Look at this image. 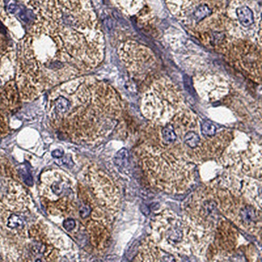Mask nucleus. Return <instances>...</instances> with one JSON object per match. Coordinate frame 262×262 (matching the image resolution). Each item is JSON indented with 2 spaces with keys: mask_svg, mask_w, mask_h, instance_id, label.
Returning a JSON list of instances; mask_svg holds the SVG:
<instances>
[{
  "mask_svg": "<svg viewBox=\"0 0 262 262\" xmlns=\"http://www.w3.org/2000/svg\"><path fill=\"white\" fill-rule=\"evenodd\" d=\"M35 17L18 47L17 67L43 90L92 70L103 60L100 27L62 7Z\"/></svg>",
  "mask_w": 262,
  "mask_h": 262,
  "instance_id": "nucleus-1",
  "label": "nucleus"
},
{
  "mask_svg": "<svg viewBox=\"0 0 262 262\" xmlns=\"http://www.w3.org/2000/svg\"><path fill=\"white\" fill-rule=\"evenodd\" d=\"M48 103L51 125L74 141H94L107 135L121 113L119 97L112 87L90 78L57 87Z\"/></svg>",
  "mask_w": 262,
  "mask_h": 262,
  "instance_id": "nucleus-2",
  "label": "nucleus"
},
{
  "mask_svg": "<svg viewBox=\"0 0 262 262\" xmlns=\"http://www.w3.org/2000/svg\"><path fill=\"white\" fill-rule=\"evenodd\" d=\"M142 169L151 186L170 194H182L196 180L195 165L178 146L155 143L142 145L138 151Z\"/></svg>",
  "mask_w": 262,
  "mask_h": 262,
  "instance_id": "nucleus-3",
  "label": "nucleus"
},
{
  "mask_svg": "<svg viewBox=\"0 0 262 262\" xmlns=\"http://www.w3.org/2000/svg\"><path fill=\"white\" fill-rule=\"evenodd\" d=\"M151 227V239L163 251L176 257L205 256L214 237V232L199 226L186 214L179 216L169 209L157 214Z\"/></svg>",
  "mask_w": 262,
  "mask_h": 262,
  "instance_id": "nucleus-4",
  "label": "nucleus"
},
{
  "mask_svg": "<svg viewBox=\"0 0 262 262\" xmlns=\"http://www.w3.org/2000/svg\"><path fill=\"white\" fill-rule=\"evenodd\" d=\"M218 208L220 213L238 228L261 239L262 209L256 207L241 195L216 186Z\"/></svg>",
  "mask_w": 262,
  "mask_h": 262,
  "instance_id": "nucleus-5",
  "label": "nucleus"
},
{
  "mask_svg": "<svg viewBox=\"0 0 262 262\" xmlns=\"http://www.w3.org/2000/svg\"><path fill=\"white\" fill-rule=\"evenodd\" d=\"M261 145L243 138L231 142L220 157V162L234 174L262 180Z\"/></svg>",
  "mask_w": 262,
  "mask_h": 262,
  "instance_id": "nucleus-6",
  "label": "nucleus"
},
{
  "mask_svg": "<svg viewBox=\"0 0 262 262\" xmlns=\"http://www.w3.org/2000/svg\"><path fill=\"white\" fill-rule=\"evenodd\" d=\"M160 82V88H157L155 85L158 92L155 88L149 91L143 106L144 115L157 125L168 123L182 109L180 95L174 87L167 86V83H165V88H163V82Z\"/></svg>",
  "mask_w": 262,
  "mask_h": 262,
  "instance_id": "nucleus-7",
  "label": "nucleus"
},
{
  "mask_svg": "<svg viewBox=\"0 0 262 262\" xmlns=\"http://www.w3.org/2000/svg\"><path fill=\"white\" fill-rule=\"evenodd\" d=\"M218 208L216 186L214 184L202 187L189 198L184 214L199 226L214 232L220 217Z\"/></svg>",
  "mask_w": 262,
  "mask_h": 262,
  "instance_id": "nucleus-8",
  "label": "nucleus"
},
{
  "mask_svg": "<svg viewBox=\"0 0 262 262\" xmlns=\"http://www.w3.org/2000/svg\"><path fill=\"white\" fill-rule=\"evenodd\" d=\"M239 236L237 229L220 216L214 231L213 240L206 252L208 261H226L236 251Z\"/></svg>",
  "mask_w": 262,
  "mask_h": 262,
  "instance_id": "nucleus-9",
  "label": "nucleus"
},
{
  "mask_svg": "<svg viewBox=\"0 0 262 262\" xmlns=\"http://www.w3.org/2000/svg\"><path fill=\"white\" fill-rule=\"evenodd\" d=\"M40 192L46 204L74 200L75 186L70 177L61 171H48L41 176Z\"/></svg>",
  "mask_w": 262,
  "mask_h": 262,
  "instance_id": "nucleus-10",
  "label": "nucleus"
},
{
  "mask_svg": "<svg viewBox=\"0 0 262 262\" xmlns=\"http://www.w3.org/2000/svg\"><path fill=\"white\" fill-rule=\"evenodd\" d=\"M233 138L231 132L223 131L212 137L202 139L198 147L184 153L191 162L202 163L209 159H218Z\"/></svg>",
  "mask_w": 262,
  "mask_h": 262,
  "instance_id": "nucleus-11",
  "label": "nucleus"
},
{
  "mask_svg": "<svg viewBox=\"0 0 262 262\" xmlns=\"http://www.w3.org/2000/svg\"><path fill=\"white\" fill-rule=\"evenodd\" d=\"M174 255H171L161 249L150 236L146 238L139 248V255L135 261L167 262L176 261Z\"/></svg>",
  "mask_w": 262,
  "mask_h": 262,
  "instance_id": "nucleus-12",
  "label": "nucleus"
},
{
  "mask_svg": "<svg viewBox=\"0 0 262 262\" xmlns=\"http://www.w3.org/2000/svg\"><path fill=\"white\" fill-rule=\"evenodd\" d=\"M15 64H17V55L15 51H9L5 55H0V87L13 79Z\"/></svg>",
  "mask_w": 262,
  "mask_h": 262,
  "instance_id": "nucleus-13",
  "label": "nucleus"
},
{
  "mask_svg": "<svg viewBox=\"0 0 262 262\" xmlns=\"http://www.w3.org/2000/svg\"><path fill=\"white\" fill-rule=\"evenodd\" d=\"M235 2V15L238 23L243 27L249 28L255 23V16L253 10L245 5L243 0H236Z\"/></svg>",
  "mask_w": 262,
  "mask_h": 262,
  "instance_id": "nucleus-14",
  "label": "nucleus"
},
{
  "mask_svg": "<svg viewBox=\"0 0 262 262\" xmlns=\"http://www.w3.org/2000/svg\"><path fill=\"white\" fill-rule=\"evenodd\" d=\"M161 143L163 146H170L177 141V135L174 127L171 123L165 124L161 131Z\"/></svg>",
  "mask_w": 262,
  "mask_h": 262,
  "instance_id": "nucleus-15",
  "label": "nucleus"
},
{
  "mask_svg": "<svg viewBox=\"0 0 262 262\" xmlns=\"http://www.w3.org/2000/svg\"><path fill=\"white\" fill-rule=\"evenodd\" d=\"M3 20L0 21V55H5L12 50L11 41L7 28L3 25Z\"/></svg>",
  "mask_w": 262,
  "mask_h": 262,
  "instance_id": "nucleus-16",
  "label": "nucleus"
},
{
  "mask_svg": "<svg viewBox=\"0 0 262 262\" xmlns=\"http://www.w3.org/2000/svg\"><path fill=\"white\" fill-rule=\"evenodd\" d=\"M198 132V131H190L187 132V133L183 136L182 139H180V141L182 142L184 146L190 147L189 150L196 148V147H198L199 145H200L202 139H201Z\"/></svg>",
  "mask_w": 262,
  "mask_h": 262,
  "instance_id": "nucleus-17",
  "label": "nucleus"
},
{
  "mask_svg": "<svg viewBox=\"0 0 262 262\" xmlns=\"http://www.w3.org/2000/svg\"><path fill=\"white\" fill-rule=\"evenodd\" d=\"M25 222H24L23 218L17 214H11L8 218L7 227L11 229L23 230L25 228Z\"/></svg>",
  "mask_w": 262,
  "mask_h": 262,
  "instance_id": "nucleus-18",
  "label": "nucleus"
},
{
  "mask_svg": "<svg viewBox=\"0 0 262 262\" xmlns=\"http://www.w3.org/2000/svg\"><path fill=\"white\" fill-rule=\"evenodd\" d=\"M216 128L210 122H204L202 126V133L204 137H210L216 135Z\"/></svg>",
  "mask_w": 262,
  "mask_h": 262,
  "instance_id": "nucleus-19",
  "label": "nucleus"
},
{
  "mask_svg": "<svg viewBox=\"0 0 262 262\" xmlns=\"http://www.w3.org/2000/svg\"><path fill=\"white\" fill-rule=\"evenodd\" d=\"M76 222L73 219H66L63 222V226H64V229L68 232L72 231L76 228Z\"/></svg>",
  "mask_w": 262,
  "mask_h": 262,
  "instance_id": "nucleus-20",
  "label": "nucleus"
}]
</instances>
